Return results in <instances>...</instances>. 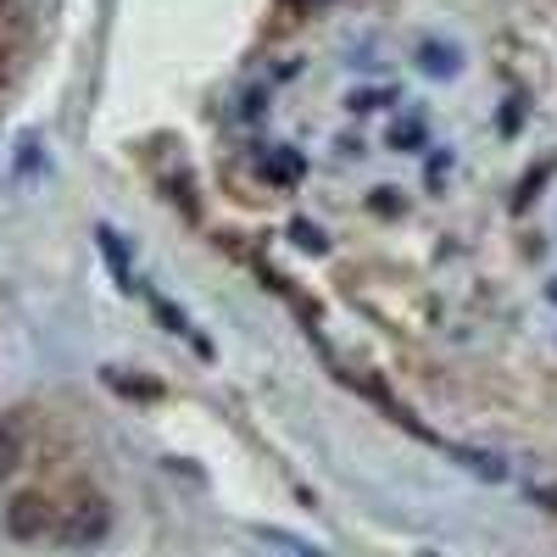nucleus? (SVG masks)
<instances>
[{"label":"nucleus","mask_w":557,"mask_h":557,"mask_svg":"<svg viewBox=\"0 0 557 557\" xmlns=\"http://www.w3.org/2000/svg\"><path fill=\"white\" fill-rule=\"evenodd\" d=\"M107 535H112V507H107V496H78V502L67 507V519L57 524V541H62L67 552L101 546Z\"/></svg>","instance_id":"nucleus-1"},{"label":"nucleus","mask_w":557,"mask_h":557,"mask_svg":"<svg viewBox=\"0 0 557 557\" xmlns=\"http://www.w3.org/2000/svg\"><path fill=\"white\" fill-rule=\"evenodd\" d=\"M45 530H57V507L39 491H23L7 502V535L12 541H45Z\"/></svg>","instance_id":"nucleus-2"},{"label":"nucleus","mask_w":557,"mask_h":557,"mask_svg":"<svg viewBox=\"0 0 557 557\" xmlns=\"http://www.w3.org/2000/svg\"><path fill=\"white\" fill-rule=\"evenodd\" d=\"M262 173H268L273 184H296V178H301V157L285 151V146H273V151L262 157Z\"/></svg>","instance_id":"nucleus-3"},{"label":"nucleus","mask_w":557,"mask_h":557,"mask_svg":"<svg viewBox=\"0 0 557 557\" xmlns=\"http://www.w3.org/2000/svg\"><path fill=\"white\" fill-rule=\"evenodd\" d=\"M17 457H23V435H17V424H0V480L17 469Z\"/></svg>","instance_id":"nucleus-4"},{"label":"nucleus","mask_w":557,"mask_h":557,"mask_svg":"<svg viewBox=\"0 0 557 557\" xmlns=\"http://www.w3.org/2000/svg\"><path fill=\"white\" fill-rule=\"evenodd\" d=\"M418 57H424V73H457V57L451 51H441V45H424V51H418Z\"/></svg>","instance_id":"nucleus-5"},{"label":"nucleus","mask_w":557,"mask_h":557,"mask_svg":"<svg viewBox=\"0 0 557 557\" xmlns=\"http://www.w3.org/2000/svg\"><path fill=\"white\" fill-rule=\"evenodd\" d=\"M296 246H301V251H323V235H318L312 223H296Z\"/></svg>","instance_id":"nucleus-6"},{"label":"nucleus","mask_w":557,"mask_h":557,"mask_svg":"<svg viewBox=\"0 0 557 557\" xmlns=\"http://www.w3.org/2000/svg\"><path fill=\"white\" fill-rule=\"evenodd\" d=\"M418 134H424V128H418V123H407V128L396 123V151H412V146H418Z\"/></svg>","instance_id":"nucleus-7"},{"label":"nucleus","mask_w":557,"mask_h":557,"mask_svg":"<svg viewBox=\"0 0 557 557\" xmlns=\"http://www.w3.org/2000/svg\"><path fill=\"white\" fill-rule=\"evenodd\" d=\"M0 78H7V51H0Z\"/></svg>","instance_id":"nucleus-8"},{"label":"nucleus","mask_w":557,"mask_h":557,"mask_svg":"<svg viewBox=\"0 0 557 557\" xmlns=\"http://www.w3.org/2000/svg\"><path fill=\"white\" fill-rule=\"evenodd\" d=\"M312 7H323V0H312Z\"/></svg>","instance_id":"nucleus-9"},{"label":"nucleus","mask_w":557,"mask_h":557,"mask_svg":"<svg viewBox=\"0 0 557 557\" xmlns=\"http://www.w3.org/2000/svg\"><path fill=\"white\" fill-rule=\"evenodd\" d=\"M0 7H7V0H0Z\"/></svg>","instance_id":"nucleus-10"}]
</instances>
